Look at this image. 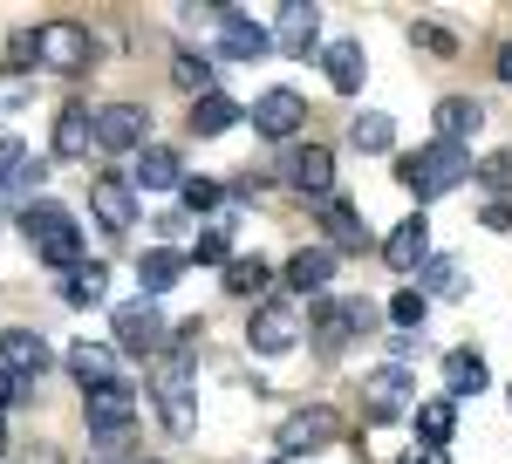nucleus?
Listing matches in <instances>:
<instances>
[{
  "label": "nucleus",
  "instance_id": "nucleus-1",
  "mask_svg": "<svg viewBox=\"0 0 512 464\" xmlns=\"http://www.w3.org/2000/svg\"><path fill=\"white\" fill-rule=\"evenodd\" d=\"M21 232L35 239V253L48 260V267H62V273L82 267V226L69 219V205H55V198H28V205H21Z\"/></svg>",
  "mask_w": 512,
  "mask_h": 464
},
{
  "label": "nucleus",
  "instance_id": "nucleus-2",
  "mask_svg": "<svg viewBox=\"0 0 512 464\" xmlns=\"http://www.w3.org/2000/svg\"><path fill=\"white\" fill-rule=\"evenodd\" d=\"M478 164L465 144H424V151H410L403 164H396V178H403V192H417V198H444V192H458L465 178H472Z\"/></svg>",
  "mask_w": 512,
  "mask_h": 464
},
{
  "label": "nucleus",
  "instance_id": "nucleus-3",
  "mask_svg": "<svg viewBox=\"0 0 512 464\" xmlns=\"http://www.w3.org/2000/svg\"><path fill=\"white\" fill-rule=\"evenodd\" d=\"M82 410H89V437H96L103 451H117L130 417H137V389L130 383H96V389H82Z\"/></svg>",
  "mask_w": 512,
  "mask_h": 464
},
{
  "label": "nucleus",
  "instance_id": "nucleus-4",
  "mask_svg": "<svg viewBox=\"0 0 512 464\" xmlns=\"http://www.w3.org/2000/svg\"><path fill=\"white\" fill-rule=\"evenodd\" d=\"M144 137H151V110H137V103H103V110H89V144H96V151L123 157V151H137Z\"/></svg>",
  "mask_w": 512,
  "mask_h": 464
},
{
  "label": "nucleus",
  "instance_id": "nucleus-5",
  "mask_svg": "<svg viewBox=\"0 0 512 464\" xmlns=\"http://www.w3.org/2000/svg\"><path fill=\"white\" fill-rule=\"evenodd\" d=\"M35 55L55 69V76H76V69L96 62V35H89L82 21H48V28L35 35Z\"/></svg>",
  "mask_w": 512,
  "mask_h": 464
},
{
  "label": "nucleus",
  "instance_id": "nucleus-6",
  "mask_svg": "<svg viewBox=\"0 0 512 464\" xmlns=\"http://www.w3.org/2000/svg\"><path fill=\"white\" fill-rule=\"evenodd\" d=\"M110 328H117V348L123 355H158L171 335H164V314H158V301H123L117 314H110Z\"/></svg>",
  "mask_w": 512,
  "mask_h": 464
},
{
  "label": "nucleus",
  "instance_id": "nucleus-7",
  "mask_svg": "<svg viewBox=\"0 0 512 464\" xmlns=\"http://www.w3.org/2000/svg\"><path fill=\"white\" fill-rule=\"evenodd\" d=\"M151 396H158V410H164V424H171V437H192V430H198V410H192V376H185V348H178V362H164V369H158Z\"/></svg>",
  "mask_w": 512,
  "mask_h": 464
},
{
  "label": "nucleus",
  "instance_id": "nucleus-8",
  "mask_svg": "<svg viewBox=\"0 0 512 464\" xmlns=\"http://www.w3.org/2000/svg\"><path fill=\"white\" fill-rule=\"evenodd\" d=\"M335 437H342V417H335L328 403H308V410H294V417L280 424V451L301 458V451H321V444H335Z\"/></svg>",
  "mask_w": 512,
  "mask_h": 464
},
{
  "label": "nucleus",
  "instance_id": "nucleus-9",
  "mask_svg": "<svg viewBox=\"0 0 512 464\" xmlns=\"http://www.w3.org/2000/svg\"><path fill=\"white\" fill-rule=\"evenodd\" d=\"M219 55H233V62H267V55H274V35H267L246 7H226V14H219Z\"/></svg>",
  "mask_w": 512,
  "mask_h": 464
},
{
  "label": "nucleus",
  "instance_id": "nucleus-10",
  "mask_svg": "<svg viewBox=\"0 0 512 464\" xmlns=\"http://www.w3.org/2000/svg\"><path fill=\"white\" fill-rule=\"evenodd\" d=\"M48 362H55V355H48V342H41L35 328H0V369H7L21 389L35 383Z\"/></svg>",
  "mask_w": 512,
  "mask_h": 464
},
{
  "label": "nucleus",
  "instance_id": "nucleus-11",
  "mask_svg": "<svg viewBox=\"0 0 512 464\" xmlns=\"http://www.w3.org/2000/svg\"><path fill=\"white\" fill-rule=\"evenodd\" d=\"M267 35H274V55H301V62H308V55H315V41H321V14L308 7V0H287Z\"/></svg>",
  "mask_w": 512,
  "mask_h": 464
},
{
  "label": "nucleus",
  "instance_id": "nucleus-12",
  "mask_svg": "<svg viewBox=\"0 0 512 464\" xmlns=\"http://www.w3.org/2000/svg\"><path fill=\"white\" fill-rule=\"evenodd\" d=\"M362 410H369V417H403V410H417V383H410L396 362H383V369L362 383Z\"/></svg>",
  "mask_w": 512,
  "mask_h": 464
},
{
  "label": "nucleus",
  "instance_id": "nucleus-13",
  "mask_svg": "<svg viewBox=\"0 0 512 464\" xmlns=\"http://www.w3.org/2000/svg\"><path fill=\"white\" fill-rule=\"evenodd\" d=\"M369 321H376L369 301H321V308H315V348H321V355H335V348L349 342L355 328H369Z\"/></svg>",
  "mask_w": 512,
  "mask_h": 464
},
{
  "label": "nucleus",
  "instance_id": "nucleus-14",
  "mask_svg": "<svg viewBox=\"0 0 512 464\" xmlns=\"http://www.w3.org/2000/svg\"><path fill=\"white\" fill-rule=\"evenodd\" d=\"M89 212H96V226H103V232H130V219H137V192H130V178L103 171V178L89 185Z\"/></svg>",
  "mask_w": 512,
  "mask_h": 464
},
{
  "label": "nucleus",
  "instance_id": "nucleus-15",
  "mask_svg": "<svg viewBox=\"0 0 512 464\" xmlns=\"http://www.w3.org/2000/svg\"><path fill=\"white\" fill-rule=\"evenodd\" d=\"M294 342H301V314L287 308V301H267V308L253 314V328H246V348H260V355H287Z\"/></svg>",
  "mask_w": 512,
  "mask_h": 464
},
{
  "label": "nucleus",
  "instance_id": "nucleus-16",
  "mask_svg": "<svg viewBox=\"0 0 512 464\" xmlns=\"http://www.w3.org/2000/svg\"><path fill=\"white\" fill-rule=\"evenodd\" d=\"M246 116H253V130H260V137H274V144H280V137H294V130L308 123V103H301L294 89H267Z\"/></svg>",
  "mask_w": 512,
  "mask_h": 464
},
{
  "label": "nucleus",
  "instance_id": "nucleus-17",
  "mask_svg": "<svg viewBox=\"0 0 512 464\" xmlns=\"http://www.w3.org/2000/svg\"><path fill=\"white\" fill-rule=\"evenodd\" d=\"M280 164H287L280 178H287L294 192H315V198H328V185H335V157L321 151V144H294V151L280 157Z\"/></svg>",
  "mask_w": 512,
  "mask_h": 464
},
{
  "label": "nucleus",
  "instance_id": "nucleus-18",
  "mask_svg": "<svg viewBox=\"0 0 512 464\" xmlns=\"http://www.w3.org/2000/svg\"><path fill=\"white\" fill-rule=\"evenodd\" d=\"M431 123H437V144H465L472 151V137L485 130V110H478L472 96H444L431 110Z\"/></svg>",
  "mask_w": 512,
  "mask_h": 464
},
{
  "label": "nucleus",
  "instance_id": "nucleus-19",
  "mask_svg": "<svg viewBox=\"0 0 512 464\" xmlns=\"http://www.w3.org/2000/svg\"><path fill=\"white\" fill-rule=\"evenodd\" d=\"M185 267H192V260H185L178 246H151V253L137 260V287H144V301H158V294H171V287L185 280Z\"/></svg>",
  "mask_w": 512,
  "mask_h": 464
},
{
  "label": "nucleus",
  "instance_id": "nucleus-20",
  "mask_svg": "<svg viewBox=\"0 0 512 464\" xmlns=\"http://www.w3.org/2000/svg\"><path fill=\"white\" fill-rule=\"evenodd\" d=\"M321 69H328V82H335V96H362L369 55H362V41H335V48H321Z\"/></svg>",
  "mask_w": 512,
  "mask_h": 464
},
{
  "label": "nucleus",
  "instance_id": "nucleus-21",
  "mask_svg": "<svg viewBox=\"0 0 512 464\" xmlns=\"http://www.w3.org/2000/svg\"><path fill=\"white\" fill-rule=\"evenodd\" d=\"M383 260H390L396 273H417L431 260V226H424V219H403V226L383 239Z\"/></svg>",
  "mask_w": 512,
  "mask_h": 464
},
{
  "label": "nucleus",
  "instance_id": "nucleus-22",
  "mask_svg": "<svg viewBox=\"0 0 512 464\" xmlns=\"http://www.w3.org/2000/svg\"><path fill=\"white\" fill-rule=\"evenodd\" d=\"M321 226H328V253H369V226L355 219V205H349V198H328Z\"/></svg>",
  "mask_w": 512,
  "mask_h": 464
},
{
  "label": "nucleus",
  "instance_id": "nucleus-23",
  "mask_svg": "<svg viewBox=\"0 0 512 464\" xmlns=\"http://www.w3.org/2000/svg\"><path fill=\"white\" fill-rule=\"evenodd\" d=\"M485 389V355L478 348H451L444 355V396L458 403V396H478Z\"/></svg>",
  "mask_w": 512,
  "mask_h": 464
},
{
  "label": "nucleus",
  "instance_id": "nucleus-24",
  "mask_svg": "<svg viewBox=\"0 0 512 464\" xmlns=\"http://www.w3.org/2000/svg\"><path fill=\"white\" fill-rule=\"evenodd\" d=\"M335 280V253L328 246H301L294 260H287V287H301V294H321Z\"/></svg>",
  "mask_w": 512,
  "mask_h": 464
},
{
  "label": "nucleus",
  "instance_id": "nucleus-25",
  "mask_svg": "<svg viewBox=\"0 0 512 464\" xmlns=\"http://www.w3.org/2000/svg\"><path fill=\"white\" fill-rule=\"evenodd\" d=\"M410 417H417L424 451H444V444H451V430H458V403H451V396H431V403H417Z\"/></svg>",
  "mask_w": 512,
  "mask_h": 464
},
{
  "label": "nucleus",
  "instance_id": "nucleus-26",
  "mask_svg": "<svg viewBox=\"0 0 512 464\" xmlns=\"http://www.w3.org/2000/svg\"><path fill=\"white\" fill-rule=\"evenodd\" d=\"M69 369H76V383H82V389L117 383V348H103V342H76V348H69Z\"/></svg>",
  "mask_w": 512,
  "mask_h": 464
},
{
  "label": "nucleus",
  "instance_id": "nucleus-27",
  "mask_svg": "<svg viewBox=\"0 0 512 464\" xmlns=\"http://www.w3.org/2000/svg\"><path fill=\"white\" fill-rule=\"evenodd\" d=\"M239 103L233 96H219V89H212V96H192V137H219V130H233L239 123Z\"/></svg>",
  "mask_w": 512,
  "mask_h": 464
},
{
  "label": "nucleus",
  "instance_id": "nucleus-28",
  "mask_svg": "<svg viewBox=\"0 0 512 464\" xmlns=\"http://www.w3.org/2000/svg\"><path fill=\"white\" fill-rule=\"evenodd\" d=\"M137 185H151V192H178V185H185V164H178V151H164V144H144Z\"/></svg>",
  "mask_w": 512,
  "mask_h": 464
},
{
  "label": "nucleus",
  "instance_id": "nucleus-29",
  "mask_svg": "<svg viewBox=\"0 0 512 464\" xmlns=\"http://www.w3.org/2000/svg\"><path fill=\"white\" fill-rule=\"evenodd\" d=\"M103 294H110V267H96V260L62 280V301H69V308H96Z\"/></svg>",
  "mask_w": 512,
  "mask_h": 464
},
{
  "label": "nucleus",
  "instance_id": "nucleus-30",
  "mask_svg": "<svg viewBox=\"0 0 512 464\" xmlns=\"http://www.w3.org/2000/svg\"><path fill=\"white\" fill-rule=\"evenodd\" d=\"M417 294H424V301H431V294H444V301H451V294H465V273H458V260L431 253V260L417 267Z\"/></svg>",
  "mask_w": 512,
  "mask_h": 464
},
{
  "label": "nucleus",
  "instance_id": "nucleus-31",
  "mask_svg": "<svg viewBox=\"0 0 512 464\" xmlns=\"http://www.w3.org/2000/svg\"><path fill=\"white\" fill-rule=\"evenodd\" d=\"M82 151H89V110L69 103V110L55 116V157L69 164V157H82Z\"/></svg>",
  "mask_w": 512,
  "mask_h": 464
},
{
  "label": "nucleus",
  "instance_id": "nucleus-32",
  "mask_svg": "<svg viewBox=\"0 0 512 464\" xmlns=\"http://www.w3.org/2000/svg\"><path fill=\"white\" fill-rule=\"evenodd\" d=\"M349 137H355V151H390V144H396V123L383 110H362L349 123Z\"/></svg>",
  "mask_w": 512,
  "mask_h": 464
},
{
  "label": "nucleus",
  "instance_id": "nucleus-33",
  "mask_svg": "<svg viewBox=\"0 0 512 464\" xmlns=\"http://www.w3.org/2000/svg\"><path fill=\"white\" fill-rule=\"evenodd\" d=\"M267 280H274V267H267L260 253H239V260H226V287H233V294H260Z\"/></svg>",
  "mask_w": 512,
  "mask_h": 464
},
{
  "label": "nucleus",
  "instance_id": "nucleus-34",
  "mask_svg": "<svg viewBox=\"0 0 512 464\" xmlns=\"http://www.w3.org/2000/svg\"><path fill=\"white\" fill-rule=\"evenodd\" d=\"M185 260H205V267H219V260H233V219H212V226L198 232V246Z\"/></svg>",
  "mask_w": 512,
  "mask_h": 464
},
{
  "label": "nucleus",
  "instance_id": "nucleus-35",
  "mask_svg": "<svg viewBox=\"0 0 512 464\" xmlns=\"http://www.w3.org/2000/svg\"><path fill=\"white\" fill-rule=\"evenodd\" d=\"M171 82L192 89V96H212V62H205V55H178V62H171Z\"/></svg>",
  "mask_w": 512,
  "mask_h": 464
},
{
  "label": "nucleus",
  "instance_id": "nucleus-36",
  "mask_svg": "<svg viewBox=\"0 0 512 464\" xmlns=\"http://www.w3.org/2000/svg\"><path fill=\"white\" fill-rule=\"evenodd\" d=\"M424 314H431V301H424L417 287H396L390 294V321L396 328H424Z\"/></svg>",
  "mask_w": 512,
  "mask_h": 464
},
{
  "label": "nucleus",
  "instance_id": "nucleus-37",
  "mask_svg": "<svg viewBox=\"0 0 512 464\" xmlns=\"http://www.w3.org/2000/svg\"><path fill=\"white\" fill-rule=\"evenodd\" d=\"M410 41H417V48H431V55H444V62L458 55V35H451V28H437V21H410Z\"/></svg>",
  "mask_w": 512,
  "mask_h": 464
},
{
  "label": "nucleus",
  "instance_id": "nucleus-38",
  "mask_svg": "<svg viewBox=\"0 0 512 464\" xmlns=\"http://www.w3.org/2000/svg\"><path fill=\"white\" fill-rule=\"evenodd\" d=\"M41 178H48V164H35V157H21L7 178H0V192H14V198H28V192H41Z\"/></svg>",
  "mask_w": 512,
  "mask_h": 464
},
{
  "label": "nucleus",
  "instance_id": "nucleus-39",
  "mask_svg": "<svg viewBox=\"0 0 512 464\" xmlns=\"http://www.w3.org/2000/svg\"><path fill=\"white\" fill-rule=\"evenodd\" d=\"M178 198H185V212H219V185L212 178H185Z\"/></svg>",
  "mask_w": 512,
  "mask_h": 464
},
{
  "label": "nucleus",
  "instance_id": "nucleus-40",
  "mask_svg": "<svg viewBox=\"0 0 512 464\" xmlns=\"http://www.w3.org/2000/svg\"><path fill=\"white\" fill-rule=\"evenodd\" d=\"M478 171H485V185H492V192H499V198L512 192V151H492V157H485V164H478Z\"/></svg>",
  "mask_w": 512,
  "mask_h": 464
},
{
  "label": "nucleus",
  "instance_id": "nucleus-41",
  "mask_svg": "<svg viewBox=\"0 0 512 464\" xmlns=\"http://www.w3.org/2000/svg\"><path fill=\"white\" fill-rule=\"evenodd\" d=\"M21 157H28V151H21V137H14V130H0V178H7Z\"/></svg>",
  "mask_w": 512,
  "mask_h": 464
},
{
  "label": "nucleus",
  "instance_id": "nucleus-42",
  "mask_svg": "<svg viewBox=\"0 0 512 464\" xmlns=\"http://www.w3.org/2000/svg\"><path fill=\"white\" fill-rule=\"evenodd\" d=\"M485 226H492V232L512 226V205H506V198H492V205H485Z\"/></svg>",
  "mask_w": 512,
  "mask_h": 464
},
{
  "label": "nucleus",
  "instance_id": "nucleus-43",
  "mask_svg": "<svg viewBox=\"0 0 512 464\" xmlns=\"http://www.w3.org/2000/svg\"><path fill=\"white\" fill-rule=\"evenodd\" d=\"M21 396H28V389H21L14 376H7V369H0V410H7V403H21Z\"/></svg>",
  "mask_w": 512,
  "mask_h": 464
},
{
  "label": "nucleus",
  "instance_id": "nucleus-44",
  "mask_svg": "<svg viewBox=\"0 0 512 464\" xmlns=\"http://www.w3.org/2000/svg\"><path fill=\"white\" fill-rule=\"evenodd\" d=\"M403 464H444V451H403Z\"/></svg>",
  "mask_w": 512,
  "mask_h": 464
},
{
  "label": "nucleus",
  "instance_id": "nucleus-45",
  "mask_svg": "<svg viewBox=\"0 0 512 464\" xmlns=\"http://www.w3.org/2000/svg\"><path fill=\"white\" fill-rule=\"evenodd\" d=\"M499 82H512V48H499Z\"/></svg>",
  "mask_w": 512,
  "mask_h": 464
},
{
  "label": "nucleus",
  "instance_id": "nucleus-46",
  "mask_svg": "<svg viewBox=\"0 0 512 464\" xmlns=\"http://www.w3.org/2000/svg\"><path fill=\"white\" fill-rule=\"evenodd\" d=\"M28 464H62V458H55V451H48V444H41V451H35V458H28Z\"/></svg>",
  "mask_w": 512,
  "mask_h": 464
}]
</instances>
